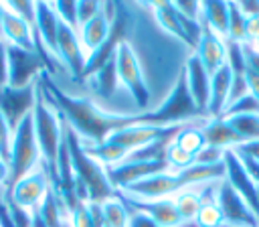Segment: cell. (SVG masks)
<instances>
[{
	"instance_id": "1",
	"label": "cell",
	"mask_w": 259,
	"mask_h": 227,
	"mask_svg": "<svg viewBox=\"0 0 259 227\" xmlns=\"http://www.w3.org/2000/svg\"><path fill=\"white\" fill-rule=\"evenodd\" d=\"M38 83H40L45 95L49 97V101L59 109L65 124L81 138V142L85 146L103 144L111 134H115L127 126H134V124H144L146 111H142V114L105 111L89 97H77V95L63 91L49 77V73H42Z\"/></svg>"
},
{
	"instance_id": "2",
	"label": "cell",
	"mask_w": 259,
	"mask_h": 227,
	"mask_svg": "<svg viewBox=\"0 0 259 227\" xmlns=\"http://www.w3.org/2000/svg\"><path fill=\"white\" fill-rule=\"evenodd\" d=\"M65 138H67V146L71 154V164L75 172V191H77L79 201L103 205L105 201L113 199L117 191L111 186L105 166L85 152L81 138L67 124H65Z\"/></svg>"
},
{
	"instance_id": "3",
	"label": "cell",
	"mask_w": 259,
	"mask_h": 227,
	"mask_svg": "<svg viewBox=\"0 0 259 227\" xmlns=\"http://www.w3.org/2000/svg\"><path fill=\"white\" fill-rule=\"evenodd\" d=\"M225 178V162L221 164H210V166H202V164H192L184 170L178 172H160L154 176H148L136 184H132L130 188H125L123 193L138 197V199H168L170 195H176L192 184L198 182H210V180H223Z\"/></svg>"
},
{
	"instance_id": "4",
	"label": "cell",
	"mask_w": 259,
	"mask_h": 227,
	"mask_svg": "<svg viewBox=\"0 0 259 227\" xmlns=\"http://www.w3.org/2000/svg\"><path fill=\"white\" fill-rule=\"evenodd\" d=\"M32 126H34V138L40 152V162L45 164L51 176V184L57 186L59 182L57 162H59V150L65 138V120L45 95L40 83L36 87V101L32 107Z\"/></svg>"
},
{
	"instance_id": "5",
	"label": "cell",
	"mask_w": 259,
	"mask_h": 227,
	"mask_svg": "<svg viewBox=\"0 0 259 227\" xmlns=\"http://www.w3.org/2000/svg\"><path fill=\"white\" fill-rule=\"evenodd\" d=\"M206 116L196 107L190 91H188V83H186V73L184 69L178 73L176 83L172 85L170 93L166 95V99L156 107V109H148L144 116V124L150 126H182V124H192L194 120H204Z\"/></svg>"
},
{
	"instance_id": "6",
	"label": "cell",
	"mask_w": 259,
	"mask_h": 227,
	"mask_svg": "<svg viewBox=\"0 0 259 227\" xmlns=\"http://www.w3.org/2000/svg\"><path fill=\"white\" fill-rule=\"evenodd\" d=\"M40 164V152H38V144L34 138V126H32V111L28 116H24L16 128L12 130V140H10V154H8V168H10V176H8V186L6 191L20 180L24 174H28L30 170H34Z\"/></svg>"
},
{
	"instance_id": "7",
	"label": "cell",
	"mask_w": 259,
	"mask_h": 227,
	"mask_svg": "<svg viewBox=\"0 0 259 227\" xmlns=\"http://www.w3.org/2000/svg\"><path fill=\"white\" fill-rule=\"evenodd\" d=\"M132 28V14L130 10L117 2V8H115V16H113V22H111V28H109V34L107 39L93 51L87 55V63H85V71H83V81L89 79L93 73H97L101 67H105L111 59H115L117 55V49L121 43H125V36Z\"/></svg>"
},
{
	"instance_id": "8",
	"label": "cell",
	"mask_w": 259,
	"mask_h": 227,
	"mask_svg": "<svg viewBox=\"0 0 259 227\" xmlns=\"http://www.w3.org/2000/svg\"><path fill=\"white\" fill-rule=\"evenodd\" d=\"M42 73H47V65L36 51L6 45V85L28 87L34 85Z\"/></svg>"
},
{
	"instance_id": "9",
	"label": "cell",
	"mask_w": 259,
	"mask_h": 227,
	"mask_svg": "<svg viewBox=\"0 0 259 227\" xmlns=\"http://www.w3.org/2000/svg\"><path fill=\"white\" fill-rule=\"evenodd\" d=\"M115 65H117V77H119V83H123V87L130 91V95L134 97L136 105L140 109H146L148 111V105H150V89L144 81V75H142V67H140V61L132 49V45L125 41L119 45L117 49V55H115Z\"/></svg>"
},
{
	"instance_id": "10",
	"label": "cell",
	"mask_w": 259,
	"mask_h": 227,
	"mask_svg": "<svg viewBox=\"0 0 259 227\" xmlns=\"http://www.w3.org/2000/svg\"><path fill=\"white\" fill-rule=\"evenodd\" d=\"M51 188H53L51 176H49L45 164L40 162L34 170H30L20 180H16L8 191H4V195L14 205H18V207H22L26 211H34L45 201V197H47V193Z\"/></svg>"
},
{
	"instance_id": "11",
	"label": "cell",
	"mask_w": 259,
	"mask_h": 227,
	"mask_svg": "<svg viewBox=\"0 0 259 227\" xmlns=\"http://www.w3.org/2000/svg\"><path fill=\"white\" fill-rule=\"evenodd\" d=\"M168 160H123L117 166H105V172L111 186L121 193L148 176L168 172Z\"/></svg>"
},
{
	"instance_id": "12",
	"label": "cell",
	"mask_w": 259,
	"mask_h": 227,
	"mask_svg": "<svg viewBox=\"0 0 259 227\" xmlns=\"http://www.w3.org/2000/svg\"><path fill=\"white\" fill-rule=\"evenodd\" d=\"M57 61L59 65L67 67L69 75L75 81H83V71L87 63V53L81 47L79 32L65 24L61 20L59 24V34H57Z\"/></svg>"
},
{
	"instance_id": "13",
	"label": "cell",
	"mask_w": 259,
	"mask_h": 227,
	"mask_svg": "<svg viewBox=\"0 0 259 227\" xmlns=\"http://www.w3.org/2000/svg\"><path fill=\"white\" fill-rule=\"evenodd\" d=\"M217 205H219L227 225H233V227H259V219L255 217L251 207L237 195V191L229 184L227 178L217 182Z\"/></svg>"
},
{
	"instance_id": "14",
	"label": "cell",
	"mask_w": 259,
	"mask_h": 227,
	"mask_svg": "<svg viewBox=\"0 0 259 227\" xmlns=\"http://www.w3.org/2000/svg\"><path fill=\"white\" fill-rule=\"evenodd\" d=\"M115 197H119L123 201V205L130 209V211H138V213H144L148 217H152L158 225L162 227H182V217L176 209V203H174V197H168V199H138V197H132V195H123V193H115Z\"/></svg>"
},
{
	"instance_id": "15",
	"label": "cell",
	"mask_w": 259,
	"mask_h": 227,
	"mask_svg": "<svg viewBox=\"0 0 259 227\" xmlns=\"http://www.w3.org/2000/svg\"><path fill=\"white\" fill-rule=\"evenodd\" d=\"M36 87H38V81L28 87H10L6 83L0 87V111L8 120L12 130L24 116L32 111L36 101Z\"/></svg>"
},
{
	"instance_id": "16",
	"label": "cell",
	"mask_w": 259,
	"mask_h": 227,
	"mask_svg": "<svg viewBox=\"0 0 259 227\" xmlns=\"http://www.w3.org/2000/svg\"><path fill=\"white\" fill-rule=\"evenodd\" d=\"M223 162H225V178L229 180V184L237 191V195L251 207V211L259 219V184H255L251 180V176L245 172L235 150H227Z\"/></svg>"
},
{
	"instance_id": "17",
	"label": "cell",
	"mask_w": 259,
	"mask_h": 227,
	"mask_svg": "<svg viewBox=\"0 0 259 227\" xmlns=\"http://www.w3.org/2000/svg\"><path fill=\"white\" fill-rule=\"evenodd\" d=\"M2 8H4V14H2V43L10 45V47L24 49V51H36V39H34L32 24L28 20H24L20 14H16L12 8H8L6 2H2Z\"/></svg>"
},
{
	"instance_id": "18",
	"label": "cell",
	"mask_w": 259,
	"mask_h": 227,
	"mask_svg": "<svg viewBox=\"0 0 259 227\" xmlns=\"http://www.w3.org/2000/svg\"><path fill=\"white\" fill-rule=\"evenodd\" d=\"M115 8H117V2H103L101 12L79 28V41H81V47L87 55L93 53L107 39L113 16H115Z\"/></svg>"
},
{
	"instance_id": "19",
	"label": "cell",
	"mask_w": 259,
	"mask_h": 227,
	"mask_svg": "<svg viewBox=\"0 0 259 227\" xmlns=\"http://www.w3.org/2000/svg\"><path fill=\"white\" fill-rule=\"evenodd\" d=\"M186 73V83H188V91L196 103V107L206 116V107H208V95H210V73L204 69V65L200 63V59L196 57V53L188 55L186 65L182 67ZM208 118V116H206Z\"/></svg>"
},
{
	"instance_id": "20",
	"label": "cell",
	"mask_w": 259,
	"mask_h": 227,
	"mask_svg": "<svg viewBox=\"0 0 259 227\" xmlns=\"http://www.w3.org/2000/svg\"><path fill=\"white\" fill-rule=\"evenodd\" d=\"M194 53H196V57L200 59V63L204 65V69L210 75L227 63V45H225V39H221L219 34H214L204 24H202V34H200V41H198Z\"/></svg>"
},
{
	"instance_id": "21",
	"label": "cell",
	"mask_w": 259,
	"mask_h": 227,
	"mask_svg": "<svg viewBox=\"0 0 259 227\" xmlns=\"http://www.w3.org/2000/svg\"><path fill=\"white\" fill-rule=\"evenodd\" d=\"M231 85H233V75L229 65L225 63L221 69H217L210 75V95H208V107H206L208 118H223L229 105Z\"/></svg>"
},
{
	"instance_id": "22",
	"label": "cell",
	"mask_w": 259,
	"mask_h": 227,
	"mask_svg": "<svg viewBox=\"0 0 259 227\" xmlns=\"http://www.w3.org/2000/svg\"><path fill=\"white\" fill-rule=\"evenodd\" d=\"M202 138L206 146H217L223 150H235L243 144L239 134L229 126L225 118H210L202 124Z\"/></svg>"
},
{
	"instance_id": "23",
	"label": "cell",
	"mask_w": 259,
	"mask_h": 227,
	"mask_svg": "<svg viewBox=\"0 0 259 227\" xmlns=\"http://www.w3.org/2000/svg\"><path fill=\"white\" fill-rule=\"evenodd\" d=\"M200 22L227 41L229 36V2H200Z\"/></svg>"
},
{
	"instance_id": "24",
	"label": "cell",
	"mask_w": 259,
	"mask_h": 227,
	"mask_svg": "<svg viewBox=\"0 0 259 227\" xmlns=\"http://www.w3.org/2000/svg\"><path fill=\"white\" fill-rule=\"evenodd\" d=\"M152 10H154V16H156L158 24L164 30H168L170 34H174L176 39H180L184 45H188L190 49H194L192 43H190V39L186 36L184 28H182V24L178 22V14H176V8H174V2H154L152 4Z\"/></svg>"
},
{
	"instance_id": "25",
	"label": "cell",
	"mask_w": 259,
	"mask_h": 227,
	"mask_svg": "<svg viewBox=\"0 0 259 227\" xmlns=\"http://www.w3.org/2000/svg\"><path fill=\"white\" fill-rule=\"evenodd\" d=\"M91 81V87L97 95L101 97H111L117 89V83H119V77H117V65H115V59H111L105 67H101L97 73H93L89 77Z\"/></svg>"
},
{
	"instance_id": "26",
	"label": "cell",
	"mask_w": 259,
	"mask_h": 227,
	"mask_svg": "<svg viewBox=\"0 0 259 227\" xmlns=\"http://www.w3.org/2000/svg\"><path fill=\"white\" fill-rule=\"evenodd\" d=\"M225 120L239 134L243 144L259 140V116H255V114H241V116H231V118H225Z\"/></svg>"
},
{
	"instance_id": "27",
	"label": "cell",
	"mask_w": 259,
	"mask_h": 227,
	"mask_svg": "<svg viewBox=\"0 0 259 227\" xmlns=\"http://www.w3.org/2000/svg\"><path fill=\"white\" fill-rule=\"evenodd\" d=\"M103 225L105 227H127L130 223V209L123 205L119 197H113L101 205Z\"/></svg>"
},
{
	"instance_id": "28",
	"label": "cell",
	"mask_w": 259,
	"mask_h": 227,
	"mask_svg": "<svg viewBox=\"0 0 259 227\" xmlns=\"http://www.w3.org/2000/svg\"><path fill=\"white\" fill-rule=\"evenodd\" d=\"M174 203H176V209L182 217L184 223H192L196 213L200 211V205H202V197L198 191H190V188H184L180 193H176L174 197Z\"/></svg>"
},
{
	"instance_id": "29",
	"label": "cell",
	"mask_w": 259,
	"mask_h": 227,
	"mask_svg": "<svg viewBox=\"0 0 259 227\" xmlns=\"http://www.w3.org/2000/svg\"><path fill=\"white\" fill-rule=\"evenodd\" d=\"M227 41L247 43V16L243 14L239 2H229V36Z\"/></svg>"
},
{
	"instance_id": "30",
	"label": "cell",
	"mask_w": 259,
	"mask_h": 227,
	"mask_svg": "<svg viewBox=\"0 0 259 227\" xmlns=\"http://www.w3.org/2000/svg\"><path fill=\"white\" fill-rule=\"evenodd\" d=\"M178 146H182L186 152H190L192 156H196L206 144H204V138H202V126H194V124H188L184 126V130L176 136L174 140Z\"/></svg>"
},
{
	"instance_id": "31",
	"label": "cell",
	"mask_w": 259,
	"mask_h": 227,
	"mask_svg": "<svg viewBox=\"0 0 259 227\" xmlns=\"http://www.w3.org/2000/svg\"><path fill=\"white\" fill-rule=\"evenodd\" d=\"M194 225L196 227H223L225 225V217H223L219 205L212 203V201H204L202 199L200 211L194 217Z\"/></svg>"
},
{
	"instance_id": "32",
	"label": "cell",
	"mask_w": 259,
	"mask_h": 227,
	"mask_svg": "<svg viewBox=\"0 0 259 227\" xmlns=\"http://www.w3.org/2000/svg\"><path fill=\"white\" fill-rule=\"evenodd\" d=\"M241 114H255L259 116V101L251 95V93H245L241 95L239 99L231 101L223 114V118H231V116H241Z\"/></svg>"
},
{
	"instance_id": "33",
	"label": "cell",
	"mask_w": 259,
	"mask_h": 227,
	"mask_svg": "<svg viewBox=\"0 0 259 227\" xmlns=\"http://www.w3.org/2000/svg\"><path fill=\"white\" fill-rule=\"evenodd\" d=\"M174 140H176V138H174ZM174 140H172V144H170L168 150H166V160H168L170 166H176L178 170H184V168H188V166L194 164V156H192L190 152H186L182 146H178Z\"/></svg>"
},
{
	"instance_id": "34",
	"label": "cell",
	"mask_w": 259,
	"mask_h": 227,
	"mask_svg": "<svg viewBox=\"0 0 259 227\" xmlns=\"http://www.w3.org/2000/svg\"><path fill=\"white\" fill-rule=\"evenodd\" d=\"M57 16L69 24L71 28H75L79 32V24H77V2H53Z\"/></svg>"
},
{
	"instance_id": "35",
	"label": "cell",
	"mask_w": 259,
	"mask_h": 227,
	"mask_svg": "<svg viewBox=\"0 0 259 227\" xmlns=\"http://www.w3.org/2000/svg\"><path fill=\"white\" fill-rule=\"evenodd\" d=\"M225 152H227V150L217 148V146H204V148L194 156V164H202V166L221 164L223 158H225Z\"/></svg>"
},
{
	"instance_id": "36",
	"label": "cell",
	"mask_w": 259,
	"mask_h": 227,
	"mask_svg": "<svg viewBox=\"0 0 259 227\" xmlns=\"http://www.w3.org/2000/svg\"><path fill=\"white\" fill-rule=\"evenodd\" d=\"M101 4L103 2H91V0L77 2V24H79V28L101 12Z\"/></svg>"
},
{
	"instance_id": "37",
	"label": "cell",
	"mask_w": 259,
	"mask_h": 227,
	"mask_svg": "<svg viewBox=\"0 0 259 227\" xmlns=\"http://www.w3.org/2000/svg\"><path fill=\"white\" fill-rule=\"evenodd\" d=\"M10 140H12V128L0 111V158H4L6 162H8V154H10Z\"/></svg>"
},
{
	"instance_id": "38",
	"label": "cell",
	"mask_w": 259,
	"mask_h": 227,
	"mask_svg": "<svg viewBox=\"0 0 259 227\" xmlns=\"http://www.w3.org/2000/svg\"><path fill=\"white\" fill-rule=\"evenodd\" d=\"M176 10L182 12L186 18L190 20H200V2H188V0H182V2H174Z\"/></svg>"
},
{
	"instance_id": "39",
	"label": "cell",
	"mask_w": 259,
	"mask_h": 227,
	"mask_svg": "<svg viewBox=\"0 0 259 227\" xmlns=\"http://www.w3.org/2000/svg\"><path fill=\"white\" fill-rule=\"evenodd\" d=\"M243 53H245V61H247V69L259 73V51L251 45V43H243Z\"/></svg>"
},
{
	"instance_id": "40",
	"label": "cell",
	"mask_w": 259,
	"mask_h": 227,
	"mask_svg": "<svg viewBox=\"0 0 259 227\" xmlns=\"http://www.w3.org/2000/svg\"><path fill=\"white\" fill-rule=\"evenodd\" d=\"M127 227H162V225H158L152 217H148L144 213L130 211V223H127Z\"/></svg>"
},
{
	"instance_id": "41",
	"label": "cell",
	"mask_w": 259,
	"mask_h": 227,
	"mask_svg": "<svg viewBox=\"0 0 259 227\" xmlns=\"http://www.w3.org/2000/svg\"><path fill=\"white\" fill-rule=\"evenodd\" d=\"M259 39V16L247 18V43H255Z\"/></svg>"
},
{
	"instance_id": "42",
	"label": "cell",
	"mask_w": 259,
	"mask_h": 227,
	"mask_svg": "<svg viewBox=\"0 0 259 227\" xmlns=\"http://www.w3.org/2000/svg\"><path fill=\"white\" fill-rule=\"evenodd\" d=\"M247 85H249V93L259 101V73L247 69Z\"/></svg>"
},
{
	"instance_id": "43",
	"label": "cell",
	"mask_w": 259,
	"mask_h": 227,
	"mask_svg": "<svg viewBox=\"0 0 259 227\" xmlns=\"http://www.w3.org/2000/svg\"><path fill=\"white\" fill-rule=\"evenodd\" d=\"M239 6H241V10H243V14H245L247 18H251V16H259V2L247 0V2H239Z\"/></svg>"
},
{
	"instance_id": "44",
	"label": "cell",
	"mask_w": 259,
	"mask_h": 227,
	"mask_svg": "<svg viewBox=\"0 0 259 227\" xmlns=\"http://www.w3.org/2000/svg\"><path fill=\"white\" fill-rule=\"evenodd\" d=\"M8 176H10L8 162H6L4 158H0V193L6 191V186H8Z\"/></svg>"
},
{
	"instance_id": "45",
	"label": "cell",
	"mask_w": 259,
	"mask_h": 227,
	"mask_svg": "<svg viewBox=\"0 0 259 227\" xmlns=\"http://www.w3.org/2000/svg\"><path fill=\"white\" fill-rule=\"evenodd\" d=\"M235 150H241V152H245V154H251L253 158H257V160H259V140H257V142L241 144V146H239V148H235Z\"/></svg>"
},
{
	"instance_id": "46",
	"label": "cell",
	"mask_w": 259,
	"mask_h": 227,
	"mask_svg": "<svg viewBox=\"0 0 259 227\" xmlns=\"http://www.w3.org/2000/svg\"><path fill=\"white\" fill-rule=\"evenodd\" d=\"M2 14H4V8H2V2H0V41H2Z\"/></svg>"
},
{
	"instance_id": "47",
	"label": "cell",
	"mask_w": 259,
	"mask_h": 227,
	"mask_svg": "<svg viewBox=\"0 0 259 227\" xmlns=\"http://www.w3.org/2000/svg\"><path fill=\"white\" fill-rule=\"evenodd\" d=\"M61 227H73V225H71V221L67 219V221H63V225H61Z\"/></svg>"
},
{
	"instance_id": "48",
	"label": "cell",
	"mask_w": 259,
	"mask_h": 227,
	"mask_svg": "<svg viewBox=\"0 0 259 227\" xmlns=\"http://www.w3.org/2000/svg\"><path fill=\"white\" fill-rule=\"evenodd\" d=\"M251 45H253V47H255V49H257V51H259V39H257V41H255V43H251Z\"/></svg>"
}]
</instances>
